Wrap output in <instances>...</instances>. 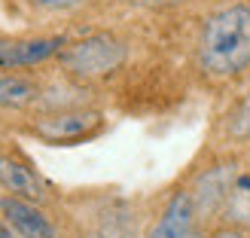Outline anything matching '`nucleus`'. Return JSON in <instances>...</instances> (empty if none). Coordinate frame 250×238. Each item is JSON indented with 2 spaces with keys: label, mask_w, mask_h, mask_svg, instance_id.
Wrapping results in <instances>:
<instances>
[{
  "label": "nucleus",
  "mask_w": 250,
  "mask_h": 238,
  "mask_svg": "<svg viewBox=\"0 0 250 238\" xmlns=\"http://www.w3.org/2000/svg\"><path fill=\"white\" fill-rule=\"evenodd\" d=\"M205 77L235 80L250 70V3H229L205 19L195 43Z\"/></svg>",
  "instance_id": "1"
},
{
  "label": "nucleus",
  "mask_w": 250,
  "mask_h": 238,
  "mask_svg": "<svg viewBox=\"0 0 250 238\" xmlns=\"http://www.w3.org/2000/svg\"><path fill=\"white\" fill-rule=\"evenodd\" d=\"M125 61H128V46L113 34H89L58 52L61 70L85 83L113 77L116 70H122Z\"/></svg>",
  "instance_id": "2"
},
{
  "label": "nucleus",
  "mask_w": 250,
  "mask_h": 238,
  "mask_svg": "<svg viewBox=\"0 0 250 238\" xmlns=\"http://www.w3.org/2000/svg\"><path fill=\"white\" fill-rule=\"evenodd\" d=\"M104 131V113L95 107H58L31 122V134L49 147H73Z\"/></svg>",
  "instance_id": "3"
},
{
  "label": "nucleus",
  "mask_w": 250,
  "mask_h": 238,
  "mask_svg": "<svg viewBox=\"0 0 250 238\" xmlns=\"http://www.w3.org/2000/svg\"><path fill=\"white\" fill-rule=\"evenodd\" d=\"M238 162L235 159H220L214 165L202 168L192 177V183L186 186L192 195V205H195V214H198V223L205 220H220L223 214V205L232 193V183L238 177Z\"/></svg>",
  "instance_id": "4"
},
{
  "label": "nucleus",
  "mask_w": 250,
  "mask_h": 238,
  "mask_svg": "<svg viewBox=\"0 0 250 238\" xmlns=\"http://www.w3.org/2000/svg\"><path fill=\"white\" fill-rule=\"evenodd\" d=\"M198 229H202V223H198V214H195L189 190H177L165 202L159 220L149 226V232L144 238H189Z\"/></svg>",
  "instance_id": "5"
},
{
  "label": "nucleus",
  "mask_w": 250,
  "mask_h": 238,
  "mask_svg": "<svg viewBox=\"0 0 250 238\" xmlns=\"http://www.w3.org/2000/svg\"><path fill=\"white\" fill-rule=\"evenodd\" d=\"M0 217L21 238H55V223L46 217L40 205L28 202V198H16V195L0 198Z\"/></svg>",
  "instance_id": "6"
},
{
  "label": "nucleus",
  "mask_w": 250,
  "mask_h": 238,
  "mask_svg": "<svg viewBox=\"0 0 250 238\" xmlns=\"http://www.w3.org/2000/svg\"><path fill=\"white\" fill-rule=\"evenodd\" d=\"M67 46L64 37H34V40H0V67H34L55 58Z\"/></svg>",
  "instance_id": "7"
},
{
  "label": "nucleus",
  "mask_w": 250,
  "mask_h": 238,
  "mask_svg": "<svg viewBox=\"0 0 250 238\" xmlns=\"http://www.w3.org/2000/svg\"><path fill=\"white\" fill-rule=\"evenodd\" d=\"M0 186H3L9 195L28 198V202H37V205L46 198V180L34 171L31 162H24L16 153L0 156Z\"/></svg>",
  "instance_id": "8"
},
{
  "label": "nucleus",
  "mask_w": 250,
  "mask_h": 238,
  "mask_svg": "<svg viewBox=\"0 0 250 238\" xmlns=\"http://www.w3.org/2000/svg\"><path fill=\"white\" fill-rule=\"evenodd\" d=\"M223 226H238L244 232H250V171H238V177L232 183V193L223 205V214H220Z\"/></svg>",
  "instance_id": "9"
},
{
  "label": "nucleus",
  "mask_w": 250,
  "mask_h": 238,
  "mask_svg": "<svg viewBox=\"0 0 250 238\" xmlns=\"http://www.w3.org/2000/svg\"><path fill=\"white\" fill-rule=\"evenodd\" d=\"M37 98H40V89L34 80L19 77V73H0V107L3 110L31 107Z\"/></svg>",
  "instance_id": "10"
},
{
  "label": "nucleus",
  "mask_w": 250,
  "mask_h": 238,
  "mask_svg": "<svg viewBox=\"0 0 250 238\" xmlns=\"http://www.w3.org/2000/svg\"><path fill=\"white\" fill-rule=\"evenodd\" d=\"M226 134L229 141H250V86L226 119Z\"/></svg>",
  "instance_id": "11"
},
{
  "label": "nucleus",
  "mask_w": 250,
  "mask_h": 238,
  "mask_svg": "<svg viewBox=\"0 0 250 238\" xmlns=\"http://www.w3.org/2000/svg\"><path fill=\"white\" fill-rule=\"evenodd\" d=\"M205 238H250V235L244 229H238V226H223V223H220V226L210 229Z\"/></svg>",
  "instance_id": "12"
},
{
  "label": "nucleus",
  "mask_w": 250,
  "mask_h": 238,
  "mask_svg": "<svg viewBox=\"0 0 250 238\" xmlns=\"http://www.w3.org/2000/svg\"><path fill=\"white\" fill-rule=\"evenodd\" d=\"M134 6H144V9H171V6H180L186 0H131Z\"/></svg>",
  "instance_id": "13"
},
{
  "label": "nucleus",
  "mask_w": 250,
  "mask_h": 238,
  "mask_svg": "<svg viewBox=\"0 0 250 238\" xmlns=\"http://www.w3.org/2000/svg\"><path fill=\"white\" fill-rule=\"evenodd\" d=\"M40 6H46V9H73V6H80L83 0H37Z\"/></svg>",
  "instance_id": "14"
},
{
  "label": "nucleus",
  "mask_w": 250,
  "mask_h": 238,
  "mask_svg": "<svg viewBox=\"0 0 250 238\" xmlns=\"http://www.w3.org/2000/svg\"><path fill=\"white\" fill-rule=\"evenodd\" d=\"M0 238H16V232L6 226V220H0Z\"/></svg>",
  "instance_id": "15"
},
{
  "label": "nucleus",
  "mask_w": 250,
  "mask_h": 238,
  "mask_svg": "<svg viewBox=\"0 0 250 238\" xmlns=\"http://www.w3.org/2000/svg\"><path fill=\"white\" fill-rule=\"evenodd\" d=\"M189 238H205V232H202V229H198V232H192Z\"/></svg>",
  "instance_id": "16"
}]
</instances>
